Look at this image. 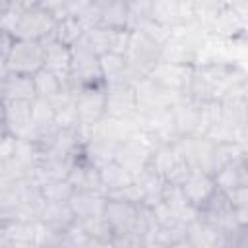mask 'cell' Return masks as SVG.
<instances>
[{
    "label": "cell",
    "instance_id": "obj_1",
    "mask_svg": "<svg viewBox=\"0 0 248 248\" xmlns=\"http://www.w3.org/2000/svg\"><path fill=\"white\" fill-rule=\"evenodd\" d=\"M246 79L248 76L238 66H232V64L215 62V64L194 66L186 97L196 103L223 101Z\"/></svg>",
    "mask_w": 248,
    "mask_h": 248
},
{
    "label": "cell",
    "instance_id": "obj_2",
    "mask_svg": "<svg viewBox=\"0 0 248 248\" xmlns=\"http://www.w3.org/2000/svg\"><path fill=\"white\" fill-rule=\"evenodd\" d=\"M56 25L58 19L45 2H23V8L10 35L14 39H25V41H46L54 37Z\"/></svg>",
    "mask_w": 248,
    "mask_h": 248
},
{
    "label": "cell",
    "instance_id": "obj_3",
    "mask_svg": "<svg viewBox=\"0 0 248 248\" xmlns=\"http://www.w3.org/2000/svg\"><path fill=\"white\" fill-rule=\"evenodd\" d=\"M126 62L130 81L136 85L140 79L147 78L151 70L163 60V45L157 43L153 37L145 35L143 31H134L130 35V43L126 48Z\"/></svg>",
    "mask_w": 248,
    "mask_h": 248
},
{
    "label": "cell",
    "instance_id": "obj_4",
    "mask_svg": "<svg viewBox=\"0 0 248 248\" xmlns=\"http://www.w3.org/2000/svg\"><path fill=\"white\" fill-rule=\"evenodd\" d=\"M45 68V45L43 41H25L16 39L12 50L2 62V74H21L35 76Z\"/></svg>",
    "mask_w": 248,
    "mask_h": 248
},
{
    "label": "cell",
    "instance_id": "obj_5",
    "mask_svg": "<svg viewBox=\"0 0 248 248\" xmlns=\"http://www.w3.org/2000/svg\"><path fill=\"white\" fill-rule=\"evenodd\" d=\"M72 85L78 87H89V85H101L103 74H101V56L89 46L85 37L72 46V72H70Z\"/></svg>",
    "mask_w": 248,
    "mask_h": 248
},
{
    "label": "cell",
    "instance_id": "obj_6",
    "mask_svg": "<svg viewBox=\"0 0 248 248\" xmlns=\"http://www.w3.org/2000/svg\"><path fill=\"white\" fill-rule=\"evenodd\" d=\"M76 110L78 124L91 128L107 116V85H89L76 89Z\"/></svg>",
    "mask_w": 248,
    "mask_h": 248
},
{
    "label": "cell",
    "instance_id": "obj_7",
    "mask_svg": "<svg viewBox=\"0 0 248 248\" xmlns=\"http://www.w3.org/2000/svg\"><path fill=\"white\" fill-rule=\"evenodd\" d=\"M198 219L213 225L215 229H219L225 234L234 232L236 229H240L242 225L238 223L236 217V209L232 207V203L229 202L227 194L221 192L219 188L213 192V196L202 205L198 207Z\"/></svg>",
    "mask_w": 248,
    "mask_h": 248
},
{
    "label": "cell",
    "instance_id": "obj_8",
    "mask_svg": "<svg viewBox=\"0 0 248 248\" xmlns=\"http://www.w3.org/2000/svg\"><path fill=\"white\" fill-rule=\"evenodd\" d=\"M151 151H153V143L147 140V136L143 132H136L130 138H126L122 143H118L114 161L126 167L132 174H138L141 169L147 167Z\"/></svg>",
    "mask_w": 248,
    "mask_h": 248
},
{
    "label": "cell",
    "instance_id": "obj_9",
    "mask_svg": "<svg viewBox=\"0 0 248 248\" xmlns=\"http://www.w3.org/2000/svg\"><path fill=\"white\" fill-rule=\"evenodd\" d=\"M138 114V95L130 81L107 85V116L116 120H134Z\"/></svg>",
    "mask_w": 248,
    "mask_h": 248
},
{
    "label": "cell",
    "instance_id": "obj_10",
    "mask_svg": "<svg viewBox=\"0 0 248 248\" xmlns=\"http://www.w3.org/2000/svg\"><path fill=\"white\" fill-rule=\"evenodd\" d=\"M194 66L196 64H176V62L161 60L151 70V74L147 78L153 83H157V85H161L165 89H170V91H176V93L186 95L188 93V87H190Z\"/></svg>",
    "mask_w": 248,
    "mask_h": 248
},
{
    "label": "cell",
    "instance_id": "obj_11",
    "mask_svg": "<svg viewBox=\"0 0 248 248\" xmlns=\"http://www.w3.org/2000/svg\"><path fill=\"white\" fill-rule=\"evenodd\" d=\"M31 107L33 103H23V101L2 103V132L12 134L17 140L29 141L33 134Z\"/></svg>",
    "mask_w": 248,
    "mask_h": 248
},
{
    "label": "cell",
    "instance_id": "obj_12",
    "mask_svg": "<svg viewBox=\"0 0 248 248\" xmlns=\"http://www.w3.org/2000/svg\"><path fill=\"white\" fill-rule=\"evenodd\" d=\"M68 182L72 184V188L76 192H97V194H107L103 180H101V172L99 169L85 157L83 149L79 151L74 169L70 170Z\"/></svg>",
    "mask_w": 248,
    "mask_h": 248
},
{
    "label": "cell",
    "instance_id": "obj_13",
    "mask_svg": "<svg viewBox=\"0 0 248 248\" xmlns=\"http://www.w3.org/2000/svg\"><path fill=\"white\" fill-rule=\"evenodd\" d=\"M184 198L188 200V203L192 207H202L217 190V184L213 180V176L202 169H192L190 174L184 178V182L180 184Z\"/></svg>",
    "mask_w": 248,
    "mask_h": 248
},
{
    "label": "cell",
    "instance_id": "obj_14",
    "mask_svg": "<svg viewBox=\"0 0 248 248\" xmlns=\"http://www.w3.org/2000/svg\"><path fill=\"white\" fill-rule=\"evenodd\" d=\"M45 45V70L52 72L56 78H60L64 83L70 81V72H72V48L58 43L54 37L43 41Z\"/></svg>",
    "mask_w": 248,
    "mask_h": 248
},
{
    "label": "cell",
    "instance_id": "obj_15",
    "mask_svg": "<svg viewBox=\"0 0 248 248\" xmlns=\"http://www.w3.org/2000/svg\"><path fill=\"white\" fill-rule=\"evenodd\" d=\"M37 99L35 91V79L33 76H21V74H2V103L12 101H23L33 103Z\"/></svg>",
    "mask_w": 248,
    "mask_h": 248
},
{
    "label": "cell",
    "instance_id": "obj_16",
    "mask_svg": "<svg viewBox=\"0 0 248 248\" xmlns=\"http://www.w3.org/2000/svg\"><path fill=\"white\" fill-rule=\"evenodd\" d=\"M186 240L194 248H227V234L198 217L188 223Z\"/></svg>",
    "mask_w": 248,
    "mask_h": 248
},
{
    "label": "cell",
    "instance_id": "obj_17",
    "mask_svg": "<svg viewBox=\"0 0 248 248\" xmlns=\"http://www.w3.org/2000/svg\"><path fill=\"white\" fill-rule=\"evenodd\" d=\"M39 223L54 232H62L76 223V215L68 202H45Z\"/></svg>",
    "mask_w": 248,
    "mask_h": 248
},
{
    "label": "cell",
    "instance_id": "obj_18",
    "mask_svg": "<svg viewBox=\"0 0 248 248\" xmlns=\"http://www.w3.org/2000/svg\"><path fill=\"white\" fill-rule=\"evenodd\" d=\"M108 196L97 194V192H74L70 198V207L76 215V219H91V217H103L107 207Z\"/></svg>",
    "mask_w": 248,
    "mask_h": 248
},
{
    "label": "cell",
    "instance_id": "obj_19",
    "mask_svg": "<svg viewBox=\"0 0 248 248\" xmlns=\"http://www.w3.org/2000/svg\"><path fill=\"white\" fill-rule=\"evenodd\" d=\"M35 79V91H37V99H43V101H48V103H54L64 91L68 89H76L72 83H64L60 78H56L52 72L48 70H41L33 76Z\"/></svg>",
    "mask_w": 248,
    "mask_h": 248
},
{
    "label": "cell",
    "instance_id": "obj_20",
    "mask_svg": "<svg viewBox=\"0 0 248 248\" xmlns=\"http://www.w3.org/2000/svg\"><path fill=\"white\" fill-rule=\"evenodd\" d=\"M99 172H101V180H103V186L107 190V196L114 194V192H118V190H122V188H126V186L136 182V174H132L126 167H122L116 161L107 163L105 167L99 169Z\"/></svg>",
    "mask_w": 248,
    "mask_h": 248
},
{
    "label": "cell",
    "instance_id": "obj_21",
    "mask_svg": "<svg viewBox=\"0 0 248 248\" xmlns=\"http://www.w3.org/2000/svg\"><path fill=\"white\" fill-rule=\"evenodd\" d=\"M101 74H103L105 85L130 81L126 56H124V54H118V52L103 54V56H101ZM130 83H132V81H130Z\"/></svg>",
    "mask_w": 248,
    "mask_h": 248
},
{
    "label": "cell",
    "instance_id": "obj_22",
    "mask_svg": "<svg viewBox=\"0 0 248 248\" xmlns=\"http://www.w3.org/2000/svg\"><path fill=\"white\" fill-rule=\"evenodd\" d=\"M213 180H215L217 188L225 194L242 186V184H248V176H246V170H244V159L234 161V163L223 167L221 170H217L213 174Z\"/></svg>",
    "mask_w": 248,
    "mask_h": 248
},
{
    "label": "cell",
    "instance_id": "obj_23",
    "mask_svg": "<svg viewBox=\"0 0 248 248\" xmlns=\"http://www.w3.org/2000/svg\"><path fill=\"white\" fill-rule=\"evenodd\" d=\"M85 31H87V27L83 25V21L79 17L66 16L64 19L58 21V25L54 29V39L58 43H62V45H66V46L72 48L74 45H78L85 37Z\"/></svg>",
    "mask_w": 248,
    "mask_h": 248
},
{
    "label": "cell",
    "instance_id": "obj_24",
    "mask_svg": "<svg viewBox=\"0 0 248 248\" xmlns=\"http://www.w3.org/2000/svg\"><path fill=\"white\" fill-rule=\"evenodd\" d=\"M74 192L76 190L68 180H54V182L41 184V194L45 202H70Z\"/></svg>",
    "mask_w": 248,
    "mask_h": 248
},
{
    "label": "cell",
    "instance_id": "obj_25",
    "mask_svg": "<svg viewBox=\"0 0 248 248\" xmlns=\"http://www.w3.org/2000/svg\"><path fill=\"white\" fill-rule=\"evenodd\" d=\"M227 198H229V202L232 203V207L236 211L248 207V184H242V186L227 192Z\"/></svg>",
    "mask_w": 248,
    "mask_h": 248
},
{
    "label": "cell",
    "instance_id": "obj_26",
    "mask_svg": "<svg viewBox=\"0 0 248 248\" xmlns=\"http://www.w3.org/2000/svg\"><path fill=\"white\" fill-rule=\"evenodd\" d=\"M136 248H169V246L159 244V242H155V240H143V242H140Z\"/></svg>",
    "mask_w": 248,
    "mask_h": 248
},
{
    "label": "cell",
    "instance_id": "obj_27",
    "mask_svg": "<svg viewBox=\"0 0 248 248\" xmlns=\"http://www.w3.org/2000/svg\"><path fill=\"white\" fill-rule=\"evenodd\" d=\"M236 217H238V223H240L242 227H248V207L238 209V211H236Z\"/></svg>",
    "mask_w": 248,
    "mask_h": 248
},
{
    "label": "cell",
    "instance_id": "obj_28",
    "mask_svg": "<svg viewBox=\"0 0 248 248\" xmlns=\"http://www.w3.org/2000/svg\"><path fill=\"white\" fill-rule=\"evenodd\" d=\"M169 248H194L186 238H182V240H178V242H174V244H170Z\"/></svg>",
    "mask_w": 248,
    "mask_h": 248
},
{
    "label": "cell",
    "instance_id": "obj_29",
    "mask_svg": "<svg viewBox=\"0 0 248 248\" xmlns=\"http://www.w3.org/2000/svg\"><path fill=\"white\" fill-rule=\"evenodd\" d=\"M244 170H246V176H248V155L244 157Z\"/></svg>",
    "mask_w": 248,
    "mask_h": 248
}]
</instances>
